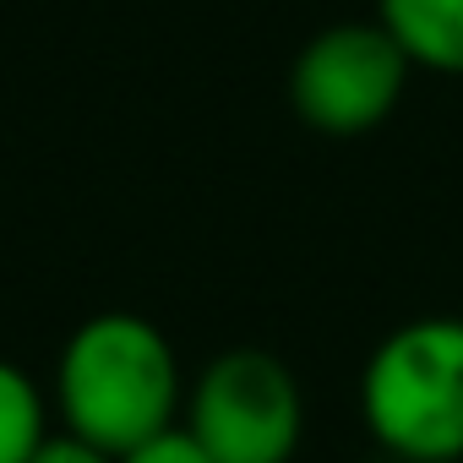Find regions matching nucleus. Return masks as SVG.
I'll use <instances>...</instances> for the list:
<instances>
[{
    "label": "nucleus",
    "mask_w": 463,
    "mask_h": 463,
    "mask_svg": "<svg viewBox=\"0 0 463 463\" xmlns=\"http://www.w3.org/2000/svg\"><path fill=\"white\" fill-rule=\"evenodd\" d=\"M28 463H120L115 452H104L99 441H88V436H77V430H44V441L33 447V458Z\"/></svg>",
    "instance_id": "obj_8"
},
{
    "label": "nucleus",
    "mask_w": 463,
    "mask_h": 463,
    "mask_svg": "<svg viewBox=\"0 0 463 463\" xmlns=\"http://www.w3.org/2000/svg\"><path fill=\"white\" fill-rule=\"evenodd\" d=\"M120 463H213V458H207V447L185 425H169V430L137 441L131 452H120Z\"/></svg>",
    "instance_id": "obj_7"
},
{
    "label": "nucleus",
    "mask_w": 463,
    "mask_h": 463,
    "mask_svg": "<svg viewBox=\"0 0 463 463\" xmlns=\"http://www.w3.org/2000/svg\"><path fill=\"white\" fill-rule=\"evenodd\" d=\"M409 71V55L382 23H333L300 44L289 66V109L317 137H365L398 109Z\"/></svg>",
    "instance_id": "obj_4"
},
{
    "label": "nucleus",
    "mask_w": 463,
    "mask_h": 463,
    "mask_svg": "<svg viewBox=\"0 0 463 463\" xmlns=\"http://www.w3.org/2000/svg\"><path fill=\"white\" fill-rule=\"evenodd\" d=\"M180 425L207 447L213 463H289L306 436V398L273 349L235 344L196 371Z\"/></svg>",
    "instance_id": "obj_3"
},
{
    "label": "nucleus",
    "mask_w": 463,
    "mask_h": 463,
    "mask_svg": "<svg viewBox=\"0 0 463 463\" xmlns=\"http://www.w3.org/2000/svg\"><path fill=\"white\" fill-rule=\"evenodd\" d=\"M409 463H463V458H409Z\"/></svg>",
    "instance_id": "obj_9"
},
{
    "label": "nucleus",
    "mask_w": 463,
    "mask_h": 463,
    "mask_svg": "<svg viewBox=\"0 0 463 463\" xmlns=\"http://www.w3.org/2000/svg\"><path fill=\"white\" fill-rule=\"evenodd\" d=\"M360 420L398 458H463V317L392 327L360 371Z\"/></svg>",
    "instance_id": "obj_2"
},
{
    "label": "nucleus",
    "mask_w": 463,
    "mask_h": 463,
    "mask_svg": "<svg viewBox=\"0 0 463 463\" xmlns=\"http://www.w3.org/2000/svg\"><path fill=\"white\" fill-rule=\"evenodd\" d=\"M44 430H50V403L39 382L17 360L0 354V463H28Z\"/></svg>",
    "instance_id": "obj_6"
},
{
    "label": "nucleus",
    "mask_w": 463,
    "mask_h": 463,
    "mask_svg": "<svg viewBox=\"0 0 463 463\" xmlns=\"http://www.w3.org/2000/svg\"><path fill=\"white\" fill-rule=\"evenodd\" d=\"M376 23L398 39L409 66L463 77V0H376Z\"/></svg>",
    "instance_id": "obj_5"
},
{
    "label": "nucleus",
    "mask_w": 463,
    "mask_h": 463,
    "mask_svg": "<svg viewBox=\"0 0 463 463\" xmlns=\"http://www.w3.org/2000/svg\"><path fill=\"white\" fill-rule=\"evenodd\" d=\"M180 403L185 382L175 344L142 311H99L61 344L55 414L104 452L120 458L137 441L180 425Z\"/></svg>",
    "instance_id": "obj_1"
}]
</instances>
